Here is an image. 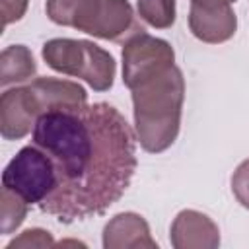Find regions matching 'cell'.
<instances>
[{
    "label": "cell",
    "instance_id": "4",
    "mask_svg": "<svg viewBox=\"0 0 249 249\" xmlns=\"http://www.w3.org/2000/svg\"><path fill=\"white\" fill-rule=\"evenodd\" d=\"M45 12L56 25L105 41H126L142 31L128 0H47Z\"/></svg>",
    "mask_w": 249,
    "mask_h": 249
},
{
    "label": "cell",
    "instance_id": "17",
    "mask_svg": "<svg viewBox=\"0 0 249 249\" xmlns=\"http://www.w3.org/2000/svg\"><path fill=\"white\" fill-rule=\"evenodd\" d=\"M228 2H231V4H233V2H235V0H228Z\"/></svg>",
    "mask_w": 249,
    "mask_h": 249
},
{
    "label": "cell",
    "instance_id": "6",
    "mask_svg": "<svg viewBox=\"0 0 249 249\" xmlns=\"http://www.w3.org/2000/svg\"><path fill=\"white\" fill-rule=\"evenodd\" d=\"M2 187L21 196L27 204H41L56 189L53 160L35 144L23 146L4 167Z\"/></svg>",
    "mask_w": 249,
    "mask_h": 249
},
{
    "label": "cell",
    "instance_id": "16",
    "mask_svg": "<svg viewBox=\"0 0 249 249\" xmlns=\"http://www.w3.org/2000/svg\"><path fill=\"white\" fill-rule=\"evenodd\" d=\"M27 6H29V0H0V12H2L4 27L19 21L25 16Z\"/></svg>",
    "mask_w": 249,
    "mask_h": 249
},
{
    "label": "cell",
    "instance_id": "11",
    "mask_svg": "<svg viewBox=\"0 0 249 249\" xmlns=\"http://www.w3.org/2000/svg\"><path fill=\"white\" fill-rule=\"evenodd\" d=\"M37 64L33 53L25 45H10L0 54V86L27 82L35 76Z\"/></svg>",
    "mask_w": 249,
    "mask_h": 249
},
{
    "label": "cell",
    "instance_id": "2",
    "mask_svg": "<svg viewBox=\"0 0 249 249\" xmlns=\"http://www.w3.org/2000/svg\"><path fill=\"white\" fill-rule=\"evenodd\" d=\"M134 130L140 146L150 154L165 152L179 134L185 101V78L177 64H169L130 88Z\"/></svg>",
    "mask_w": 249,
    "mask_h": 249
},
{
    "label": "cell",
    "instance_id": "3",
    "mask_svg": "<svg viewBox=\"0 0 249 249\" xmlns=\"http://www.w3.org/2000/svg\"><path fill=\"white\" fill-rule=\"evenodd\" d=\"M88 103V91L70 80L41 76L25 86L6 89L0 97V134L4 140L27 136L37 119L53 109L80 107Z\"/></svg>",
    "mask_w": 249,
    "mask_h": 249
},
{
    "label": "cell",
    "instance_id": "13",
    "mask_svg": "<svg viewBox=\"0 0 249 249\" xmlns=\"http://www.w3.org/2000/svg\"><path fill=\"white\" fill-rule=\"evenodd\" d=\"M0 200H2V210H0V231L2 235H10L14 233L25 220L27 216V202L18 196L16 193H12L10 189L2 187V195H0Z\"/></svg>",
    "mask_w": 249,
    "mask_h": 249
},
{
    "label": "cell",
    "instance_id": "15",
    "mask_svg": "<svg viewBox=\"0 0 249 249\" xmlns=\"http://www.w3.org/2000/svg\"><path fill=\"white\" fill-rule=\"evenodd\" d=\"M231 193L237 202L249 210V160H243L231 175Z\"/></svg>",
    "mask_w": 249,
    "mask_h": 249
},
{
    "label": "cell",
    "instance_id": "10",
    "mask_svg": "<svg viewBox=\"0 0 249 249\" xmlns=\"http://www.w3.org/2000/svg\"><path fill=\"white\" fill-rule=\"evenodd\" d=\"M101 243L105 249H158L148 222L136 212L115 214L103 228Z\"/></svg>",
    "mask_w": 249,
    "mask_h": 249
},
{
    "label": "cell",
    "instance_id": "5",
    "mask_svg": "<svg viewBox=\"0 0 249 249\" xmlns=\"http://www.w3.org/2000/svg\"><path fill=\"white\" fill-rule=\"evenodd\" d=\"M41 56L54 72L80 78L95 91H107L113 88L117 62L109 51L93 41L68 37L49 39L41 49Z\"/></svg>",
    "mask_w": 249,
    "mask_h": 249
},
{
    "label": "cell",
    "instance_id": "12",
    "mask_svg": "<svg viewBox=\"0 0 249 249\" xmlns=\"http://www.w3.org/2000/svg\"><path fill=\"white\" fill-rule=\"evenodd\" d=\"M138 16L156 29H169L175 23V0H136Z\"/></svg>",
    "mask_w": 249,
    "mask_h": 249
},
{
    "label": "cell",
    "instance_id": "1",
    "mask_svg": "<svg viewBox=\"0 0 249 249\" xmlns=\"http://www.w3.org/2000/svg\"><path fill=\"white\" fill-rule=\"evenodd\" d=\"M136 140L121 111L103 101L43 113L31 144L53 160L56 189L39 208L62 224L105 214L132 181Z\"/></svg>",
    "mask_w": 249,
    "mask_h": 249
},
{
    "label": "cell",
    "instance_id": "9",
    "mask_svg": "<svg viewBox=\"0 0 249 249\" xmlns=\"http://www.w3.org/2000/svg\"><path fill=\"white\" fill-rule=\"evenodd\" d=\"M169 241L175 249H216L220 245V230L210 216L187 208L173 218Z\"/></svg>",
    "mask_w": 249,
    "mask_h": 249
},
{
    "label": "cell",
    "instance_id": "8",
    "mask_svg": "<svg viewBox=\"0 0 249 249\" xmlns=\"http://www.w3.org/2000/svg\"><path fill=\"white\" fill-rule=\"evenodd\" d=\"M191 33L210 45L230 41L237 29V18L228 0H191L189 8Z\"/></svg>",
    "mask_w": 249,
    "mask_h": 249
},
{
    "label": "cell",
    "instance_id": "7",
    "mask_svg": "<svg viewBox=\"0 0 249 249\" xmlns=\"http://www.w3.org/2000/svg\"><path fill=\"white\" fill-rule=\"evenodd\" d=\"M175 64L173 47L144 29L124 41L123 47V84L130 89L138 80Z\"/></svg>",
    "mask_w": 249,
    "mask_h": 249
},
{
    "label": "cell",
    "instance_id": "14",
    "mask_svg": "<svg viewBox=\"0 0 249 249\" xmlns=\"http://www.w3.org/2000/svg\"><path fill=\"white\" fill-rule=\"evenodd\" d=\"M54 245V239L51 235V231L47 230H41V228H31V230H25L21 231L18 237H14L6 249H29V247H53Z\"/></svg>",
    "mask_w": 249,
    "mask_h": 249
}]
</instances>
